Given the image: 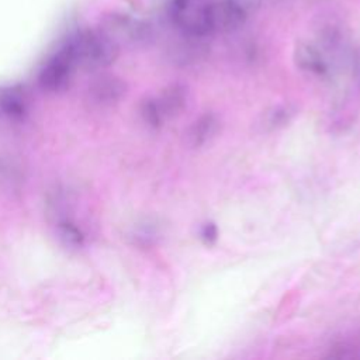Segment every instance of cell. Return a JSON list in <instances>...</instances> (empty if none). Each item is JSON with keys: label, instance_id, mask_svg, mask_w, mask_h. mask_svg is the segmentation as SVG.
<instances>
[{"label": "cell", "instance_id": "obj_17", "mask_svg": "<svg viewBox=\"0 0 360 360\" xmlns=\"http://www.w3.org/2000/svg\"><path fill=\"white\" fill-rule=\"evenodd\" d=\"M233 1L238 3L248 13L252 11V10H256L260 6V3H262V0H233Z\"/></svg>", "mask_w": 360, "mask_h": 360}, {"label": "cell", "instance_id": "obj_3", "mask_svg": "<svg viewBox=\"0 0 360 360\" xmlns=\"http://www.w3.org/2000/svg\"><path fill=\"white\" fill-rule=\"evenodd\" d=\"M103 31L118 46H143L153 38V30L146 21L122 13H114L105 17Z\"/></svg>", "mask_w": 360, "mask_h": 360}, {"label": "cell", "instance_id": "obj_15", "mask_svg": "<svg viewBox=\"0 0 360 360\" xmlns=\"http://www.w3.org/2000/svg\"><path fill=\"white\" fill-rule=\"evenodd\" d=\"M156 238H158V229L150 224L142 225L135 232V239L138 240V243H142V245H150L155 242Z\"/></svg>", "mask_w": 360, "mask_h": 360}, {"label": "cell", "instance_id": "obj_18", "mask_svg": "<svg viewBox=\"0 0 360 360\" xmlns=\"http://www.w3.org/2000/svg\"><path fill=\"white\" fill-rule=\"evenodd\" d=\"M353 69H354V75L357 76V79L360 82V51L353 58Z\"/></svg>", "mask_w": 360, "mask_h": 360}, {"label": "cell", "instance_id": "obj_12", "mask_svg": "<svg viewBox=\"0 0 360 360\" xmlns=\"http://www.w3.org/2000/svg\"><path fill=\"white\" fill-rule=\"evenodd\" d=\"M202 39L204 38L184 35V39L180 44H177L173 49L174 59H179L183 63H190L197 60L205 52V45Z\"/></svg>", "mask_w": 360, "mask_h": 360}, {"label": "cell", "instance_id": "obj_16", "mask_svg": "<svg viewBox=\"0 0 360 360\" xmlns=\"http://www.w3.org/2000/svg\"><path fill=\"white\" fill-rule=\"evenodd\" d=\"M200 239L205 243V245H212L217 242L218 239V228L214 222H205L200 226L198 231Z\"/></svg>", "mask_w": 360, "mask_h": 360}, {"label": "cell", "instance_id": "obj_9", "mask_svg": "<svg viewBox=\"0 0 360 360\" xmlns=\"http://www.w3.org/2000/svg\"><path fill=\"white\" fill-rule=\"evenodd\" d=\"M221 122L214 112H205L200 115L187 129L186 139L193 148H201L210 143L219 132Z\"/></svg>", "mask_w": 360, "mask_h": 360}, {"label": "cell", "instance_id": "obj_11", "mask_svg": "<svg viewBox=\"0 0 360 360\" xmlns=\"http://www.w3.org/2000/svg\"><path fill=\"white\" fill-rule=\"evenodd\" d=\"M297 107L292 104H277L263 112L260 125L264 131H277L287 127L295 117Z\"/></svg>", "mask_w": 360, "mask_h": 360}, {"label": "cell", "instance_id": "obj_4", "mask_svg": "<svg viewBox=\"0 0 360 360\" xmlns=\"http://www.w3.org/2000/svg\"><path fill=\"white\" fill-rule=\"evenodd\" d=\"M77 66L72 52L63 45L45 62L38 75V84L48 93H58L69 86L73 70Z\"/></svg>", "mask_w": 360, "mask_h": 360}, {"label": "cell", "instance_id": "obj_10", "mask_svg": "<svg viewBox=\"0 0 360 360\" xmlns=\"http://www.w3.org/2000/svg\"><path fill=\"white\" fill-rule=\"evenodd\" d=\"M28 110L25 93L18 87H7L0 90V111L4 117L18 121Z\"/></svg>", "mask_w": 360, "mask_h": 360}, {"label": "cell", "instance_id": "obj_5", "mask_svg": "<svg viewBox=\"0 0 360 360\" xmlns=\"http://www.w3.org/2000/svg\"><path fill=\"white\" fill-rule=\"evenodd\" d=\"M248 11L233 0H212L210 21L212 32L229 34L243 27L248 18Z\"/></svg>", "mask_w": 360, "mask_h": 360}, {"label": "cell", "instance_id": "obj_8", "mask_svg": "<svg viewBox=\"0 0 360 360\" xmlns=\"http://www.w3.org/2000/svg\"><path fill=\"white\" fill-rule=\"evenodd\" d=\"M188 100V90L184 84L173 83L165 87L159 96L155 97L156 105L165 120H172L177 117L187 105Z\"/></svg>", "mask_w": 360, "mask_h": 360}, {"label": "cell", "instance_id": "obj_6", "mask_svg": "<svg viewBox=\"0 0 360 360\" xmlns=\"http://www.w3.org/2000/svg\"><path fill=\"white\" fill-rule=\"evenodd\" d=\"M127 86L125 83L112 75L98 76L89 87L90 100L97 105H112L118 103L125 94Z\"/></svg>", "mask_w": 360, "mask_h": 360}, {"label": "cell", "instance_id": "obj_13", "mask_svg": "<svg viewBox=\"0 0 360 360\" xmlns=\"http://www.w3.org/2000/svg\"><path fill=\"white\" fill-rule=\"evenodd\" d=\"M56 228H58V238L66 248L77 249L83 245L84 242L83 232L68 218H60L56 224Z\"/></svg>", "mask_w": 360, "mask_h": 360}, {"label": "cell", "instance_id": "obj_7", "mask_svg": "<svg viewBox=\"0 0 360 360\" xmlns=\"http://www.w3.org/2000/svg\"><path fill=\"white\" fill-rule=\"evenodd\" d=\"M294 62L301 70L314 76L323 77L329 73V65L322 51L309 42H298L295 45Z\"/></svg>", "mask_w": 360, "mask_h": 360}, {"label": "cell", "instance_id": "obj_14", "mask_svg": "<svg viewBox=\"0 0 360 360\" xmlns=\"http://www.w3.org/2000/svg\"><path fill=\"white\" fill-rule=\"evenodd\" d=\"M141 117L146 125L150 128H160L165 124V120L156 105L155 97L145 98L141 103Z\"/></svg>", "mask_w": 360, "mask_h": 360}, {"label": "cell", "instance_id": "obj_2", "mask_svg": "<svg viewBox=\"0 0 360 360\" xmlns=\"http://www.w3.org/2000/svg\"><path fill=\"white\" fill-rule=\"evenodd\" d=\"M211 4L212 0H172L169 17L183 35L205 38L212 34L210 21Z\"/></svg>", "mask_w": 360, "mask_h": 360}, {"label": "cell", "instance_id": "obj_1", "mask_svg": "<svg viewBox=\"0 0 360 360\" xmlns=\"http://www.w3.org/2000/svg\"><path fill=\"white\" fill-rule=\"evenodd\" d=\"M77 65L87 69H101L112 65L120 46L101 31H79L65 41Z\"/></svg>", "mask_w": 360, "mask_h": 360}]
</instances>
